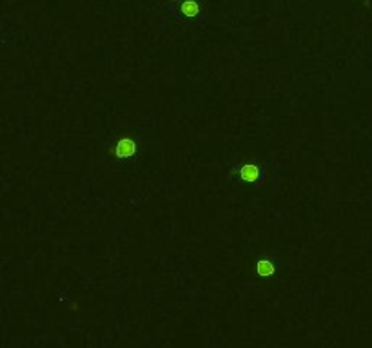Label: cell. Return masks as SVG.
<instances>
[{
    "label": "cell",
    "instance_id": "6da1fadb",
    "mask_svg": "<svg viewBox=\"0 0 372 348\" xmlns=\"http://www.w3.org/2000/svg\"><path fill=\"white\" fill-rule=\"evenodd\" d=\"M135 151H136L135 141H131V140H120L116 149H114V152H116L118 158H129L135 154Z\"/></svg>",
    "mask_w": 372,
    "mask_h": 348
},
{
    "label": "cell",
    "instance_id": "7a4b0ae2",
    "mask_svg": "<svg viewBox=\"0 0 372 348\" xmlns=\"http://www.w3.org/2000/svg\"><path fill=\"white\" fill-rule=\"evenodd\" d=\"M258 274L263 276V278L274 274V263L269 261V259H261V261L258 263Z\"/></svg>",
    "mask_w": 372,
    "mask_h": 348
},
{
    "label": "cell",
    "instance_id": "3957f363",
    "mask_svg": "<svg viewBox=\"0 0 372 348\" xmlns=\"http://www.w3.org/2000/svg\"><path fill=\"white\" fill-rule=\"evenodd\" d=\"M242 176H243V180L254 181L260 176V171L254 167V165H245V167L242 169Z\"/></svg>",
    "mask_w": 372,
    "mask_h": 348
},
{
    "label": "cell",
    "instance_id": "277c9868",
    "mask_svg": "<svg viewBox=\"0 0 372 348\" xmlns=\"http://www.w3.org/2000/svg\"><path fill=\"white\" fill-rule=\"evenodd\" d=\"M182 9H184V13H186V15H189V17H194V15L198 13V4H196V2H192V0H187V2H184Z\"/></svg>",
    "mask_w": 372,
    "mask_h": 348
}]
</instances>
